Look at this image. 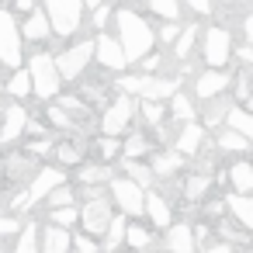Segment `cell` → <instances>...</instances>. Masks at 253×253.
<instances>
[{
	"label": "cell",
	"mask_w": 253,
	"mask_h": 253,
	"mask_svg": "<svg viewBox=\"0 0 253 253\" xmlns=\"http://www.w3.org/2000/svg\"><path fill=\"white\" fill-rule=\"evenodd\" d=\"M146 222L156 229V232H163L170 222H173V205H170V198L167 194H160V191H149L146 187Z\"/></svg>",
	"instance_id": "obj_16"
},
{
	"label": "cell",
	"mask_w": 253,
	"mask_h": 253,
	"mask_svg": "<svg viewBox=\"0 0 253 253\" xmlns=\"http://www.w3.org/2000/svg\"><path fill=\"white\" fill-rule=\"evenodd\" d=\"M149 14H156L160 21H180L184 14V0H146Z\"/></svg>",
	"instance_id": "obj_37"
},
{
	"label": "cell",
	"mask_w": 253,
	"mask_h": 253,
	"mask_svg": "<svg viewBox=\"0 0 253 253\" xmlns=\"http://www.w3.org/2000/svg\"><path fill=\"white\" fill-rule=\"evenodd\" d=\"M108 191H111V201H115L118 211H125L128 218H142V211H146V187H139L125 173H111Z\"/></svg>",
	"instance_id": "obj_6"
},
{
	"label": "cell",
	"mask_w": 253,
	"mask_h": 253,
	"mask_svg": "<svg viewBox=\"0 0 253 253\" xmlns=\"http://www.w3.org/2000/svg\"><path fill=\"white\" fill-rule=\"evenodd\" d=\"M115 90H125V94L139 97V90H142V73H139V77H128V73L122 70V73H118V80H115Z\"/></svg>",
	"instance_id": "obj_45"
},
{
	"label": "cell",
	"mask_w": 253,
	"mask_h": 253,
	"mask_svg": "<svg viewBox=\"0 0 253 253\" xmlns=\"http://www.w3.org/2000/svg\"><path fill=\"white\" fill-rule=\"evenodd\" d=\"M0 66L4 70L25 66V39L11 7H0Z\"/></svg>",
	"instance_id": "obj_5"
},
{
	"label": "cell",
	"mask_w": 253,
	"mask_h": 253,
	"mask_svg": "<svg viewBox=\"0 0 253 253\" xmlns=\"http://www.w3.org/2000/svg\"><path fill=\"white\" fill-rule=\"evenodd\" d=\"M232 56H236L243 66H253V45H243V49H236V45H232Z\"/></svg>",
	"instance_id": "obj_49"
},
{
	"label": "cell",
	"mask_w": 253,
	"mask_h": 253,
	"mask_svg": "<svg viewBox=\"0 0 253 253\" xmlns=\"http://www.w3.org/2000/svg\"><path fill=\"white\" fill-rule=\"evenodd\" d=\"M201 59L208 66H229L232 59V32L225 25H211L201 39Z\"/></svg>",
	"instance_id": "obj_8"
},
{
	"label": "cell",
	"mask_w": 253,
	"mask_h": 253,
	"mask_svg": "<svg viewBox=\"0 0 253 253\" xmlns=\"http://www.w3.org/2000/svg\"><path fill=\"white\" fill-rule=\"evenodd\" d=\"M184 7L198 18H211L215 14V0H184Z\"/></svg>",
	"instance_id": "obj_48"
},
{
	"label": "cell",
	"mask_w": 253,
	"mask_h": 253,
	"mask_svg": "<svg viewBox=\"0 0 253 253\" xmlns=\"http://www.w3.org/2000/svg\"><path fill=\"white\" fill-rule=\"evenodd\" d=\"M146 163H149L153 177H160V180H173V177H180V173L187 170V156L177 153L173 146H170V149H156V146H153V153H149Z\"/></svg>",
	"instance_id": "obj_12"
},
{
	"label": "cell",
	"mask_w": 253,
	"mask_h": 253,
	"mask_svg": "<svg viewBox=\"0 0 253 253\" xmlns=\"http://www.w3.org/2000/svg\"><path fill=\"white\" fill-rule=\"evenodd\" d=\"M39 250H42V253H66V250H73V229H63V225H56V222L42 225V232H39Z\"/></svg>",
	"instance_id": "obj_19"
},
{
	"label": "cell",
	"mask_w": 253,
	"mask_h": 253,
	"mask_svg": "<svg viewBox=\"0 0 253 253\" xmlns=\"http://www.w3.org/2000/svg\"><path fill=\"white\" fill-rule=\"evenodd\" d=\"M253 142L243 135V132H236V128H229V125H222V128H215V149L218 153H246Z\"/></svg>",
	"instance_id": "obj_28"
},
{
	"label": "cell",
	"mask_w": 253,
	"mask_h": 253,
	"mask_svg": "<svg viewBox=\"0 0 253 253\" xmlns=\"http://www.w3.org/2000/svg\"><path fill=\"white\" fill-rule=\"evenodd\" d=\"M201 104H205V111H201V125H205L208 132L222 128V125H225V111H229L232 97H229V94H218V97H208V101H201Z\"/></svg>",
	"instance_id": "obj_21"
},
{
	"label": "cell",
	"mask_w": 253,
	"mask_h": 253,
	"mask_svg": "<svg viewBox=\"0 0 253 253\" xmlns=\"http://www.w3.org/2000/svg\"><path fill=\"white\" fill-rule=\"evenodd\" d=\"M0 94H4V80H0Z\"/></svg>",
	"instance_id": "obj_55"
},
{
	"label": "cell",
	"mask_w": 253,
	"mask_h": 253,
	"mask_svg": "<svg viewBox=\"0 0 253 253\" xmlns=\"http://www.w3.org/2000/svg\"><path fill=\"white\" fill-rule=\"evenodd\" d=\"M115 173V163H104V160H84L80 170H77V184H108Z\"/></svg>",
	"instance_id": "obj_24"
},
{
	"label": "cell",
	"mask_w": 253,
	"mask_h": 253,
	"mask_svg": "<svg viewBox=\"0 0 253 253\" xmlns=\"http://www.w3.org/2000/svg\"><path fill=\"white\" fill-rule=\"evenodd\" d=\"M49 222H56V225H63V229H77V222H80V205L49 208Z\"/></svg>",
	"instance_id": "obj_41"
},
{
	"label": "cell",
	"mask_w": 253,
	"mask_h": 253,
	"mask_svg": "<svg viewBox=\"0 0 253 253\" xmlns=\"http://www.w3.org/2000/svg\"><path fill=\"white\" fill-rule=\"evenodd\" d=\"M211 191V173H201V170H191L184 173V201L187 205H201Z\"/></svg>",
	"instance_id": "obj_22"
},
{
	"label": "cell",
	"mask_w": 253,
	"mask_h": 253,
	"mask_svg": "<svg viewBox=\"0 0 253 253\" xmlns=\"http://www.w3.org/2000/svg\"><path fill=\"white\" fill-rule=\"evenodd\" d=\"M180 21H163L160 28H156V45H173V39L180 35Z\"/></svg>",
	"instance_id": "obj_44"
},
{
	"label": "cell",
	"mask_w": 253,
	"mask_h": 253,
	"mask_svg": "<svg viewBox=\"0 0 253 253\" xmlns=\"http://www.w3.org/2000/svg\"><path fill=\"white\" fill-rule=\"evenodd\" d=\"M97 4H108V0H84V7H87V11H94Z\"/></svg>",
	"instance_id": "obj_53"
},
{
	"label": "cell",
	"mask_w": 253,
	"mask_h": 253,
	"mask_svg": "<svg viewBox=\"0 0 253 253\" xmlns=\"http://www.w3.org/2000/svg\"><path fill=\"white\" fill-rule=\"evenodd\" d=\"M11 7H14L18 14H28V11L35 7V0H14V4H11Z\"/></svg>",
	"instance_id": "obj_51"
},
{
	"label": "cell",
	"mask_w": 253,
	"mask_h": 253,
	"mask_svg": "<svg viewBox=\"0 0 253 253\" xmlns=\"http://www.w3.org/2000/svg\"><path fill=\"white\" fill-rule=\"evenodd\" d=\"M73 250H80V253H97V250H101V239L90 236V232H84V229L77 225V232H73Z\"/></svg>",
	"instance_id": "obj_43"
},
{
	"label": "cell",
	"mask_w": 253,
	"mask_h": 253,
	"mask_svg": "<svg viewBox=\"0 0 253 253\" xmlns=\"http://www.w3.org/2000/svg\"><path fill=\"white\" fill-rule=\"evenodd\" d=\"M4 94H7V101H28L32 97V77L25 66L11 70V77L4 80Z\"/></svg>",
	"instance_id": "obj_27"
},
{
	"label": "cell",
	"mask_w": 253,
	"mask_h": 253,
	"mask_svg": "<svg viewBox=\"0 0 253 253\" xmlns=\"http://www.w3.org/2000/svg\"><path fill=\"white\" fill-rule=\"evenodd\" d=\"M4 108H7V104H4V101H0V115H4Z\"/></svg>",
	"instance_id": "obj_54"
},
{
	"label": "cell",
	"mask_w": 253,
	"mask_h": 253,
	"mask_svg": "<svg viewBox=\"0 0 253 253\" xmlns=\"http://www.w3.org/2000/svg\"><path fill=\"white\" fill-rule=\"evenodd\" d=\"M135 118H142V122H146V128L163 125V122L170 118V115H167V101H146V97H142V104H139Z\"/></svg>",
	"instance_id": "obj_35"
},
{
	"label": "cell",
	"mask_w": 253,
	"mask_h": 253,
	"mask_svg": "<svg viewBox=\"0 0 253 253\" xmlns=\"http://www.w3.org/2000/svg\"><path fill=\"white\" fill-rule=\"evenodd\" d=\"M173 90H180V77L142 73V90H139V97H146V101H170Z\"/></svg>",
	"instance_id": "obj_17"
},
{
	"label": "cell",
	"mask_w": 253,
	"mask_h": 253,
	"mask_svg": "<svg viewBox=\"0 0 253 253\" xmlns=\"http://www.w3.org/2000/svg\"><path fill=\"white\" fill-rule=\"evenodd\" d=\"M225 211L243 225V229H250L253 232V191L250 194H243V191H225Z\"/></svg>",
	"instance_id": "obj_20"
},
{
	"label": "cell",
	"mask_w": 253,
	"mask_h": 253,
	"mask_svg": "<svg viewBox=\"0 0 253 253\" xmlns=\"http://www.w3.org/2000/svg\"><path fill=\"white\" fill-rule=\"evenodd\" d=\"M84 139H66V142H52V156L59 167H80L87 160V149L80 146Z\"/></svg>",
	"instance_id": "obj_26"
},
{
	"label": "cell",
	"mask_w": 253,
	"mask_h": 253,
	"mask_svg": "<svg viewBox=\"0 0 253 253\" xmlns=\"http://www.w3.org/2000/svg\"><path fill=\"white\" fill-rule=\"evenodd\" d=\"M66 180V170L63 167H52V163H39V170L32 173V180H28V198H32V208L35 205H42V198L56 187V184H63Z\"/></svg>",
	"instance_id": "obj_14"
},
{
	"label": "cell",
	"mask_w": 253,
	"mask_h": 253,
	"mask_svg": "<svg viewBox=\"0 0 253 253\" xmlns=\"http://www.w3.org/2000/svg\"><path fill=\"white\" fill-rule=\"evenodd\" d=\"M229 84H232V73L225 66H208L205 73L194 77V97L198 101H208V97L229 94Z\"/></svg>",
	"instance_id": "obj_13"
},
{
	"label": "cell",
	"mask_w": 253,
	"mask_h": 253,
	"mask_svg": "<svg viewBox=\"0 0 253 253\" xmlns=\"http://www.w3.org/2000/svg\"><path fill=\"white\" fill-rule=\"evenodd\" d=\"M125 229H128V215H125V211H115L111 222H108V229H104V236H101V250H118V246H125Z\"/></svg>",
	"instance_id": "obj_30"
},
{
	"label": "cell",
	"mask_w": 253,
	"mask_h": 253,
	"mask_svg": "<svg viewBox=\"0 0 253 253\" xmlns=\"http://www.w3.org/2000/svg\"><path fill=\"white\" fill-rule=\"evenodd\" d=\"M167 115H170V122H191V118H198L194 101H191L184 90H173V94H170V108H167Z\"/></svg>",
	"instance_id": "obj_33"
},
{
	"label": "cell",
	"mask_w": 253,
	"mask_h": 253,
	"mask_svg": "<svg viewBox=\"0 0 253 253\" xmlns=\"http://www.w3.org/2000/svg\"><path fill=\"white\" fill-rule=\"evenodd\" d=\"M225 184H229L232 191L250 194V191H253V163H250V160H236V163H229V167H225Z\"/></svg>",
	"instance_id": "obj_25"
},
{
	"label": "cell",
	"mask_w": 253,
	"mask_h": 253,
	"mask_svg": "<svg viewBox=\"0 0 253 253\" xmlns=\"http://www.w3.org/2000/svg\"><path fill=\"white\" fill-rule=\"evenodd\" d=\"M94 63V39H80V42H70L59 56H56V70L66 80H80L87 73V66Z\"/></svg>",
	"instance_id": "obj_7"
},
{
	"label": "cell",
	"mask_w": 253,
	"mask_h": 253,
	"mask_svg": "<svg viewBox=\"0 0 253 253\" xmlns=\"http://www.w3.org/2000/svg\"><path fill=\"white\" fill-rule=\"evenodd\" d=\"M229 90H232V97L236 101H243L250 90H253V77H250V66H243L239 73H232V84H229Z\"/></svg>",
	"instance_id": "obj_42"
},
{
	"label": "cell",
	"mask_w": 253,
	"mask_h": 253,
	"mask_svg": "<svg viewBox=\"0 0 253 253\" xmlns=\"http://www.w3.org/2000/svg\"><path fill=\"white\" fill-rule=\"evenodd\" d=\"M118 170H125V177H132L139 187H153V170L146 160H135V156H118Z\"/></svg>",
	"instance_id": "obj_29"
},
{
	"label": "cell",
	"mask_w": 253,
	"mask_h": 253,
	"mask_svg": "<svg viewBox=\"0 0 253 253\" xmlns=\"http://www.w3.org/2000/svg\"><path fill=\"white\" fill-rule=\"evenodd\" d=\"M111 25H115V32H118L115 39L122 42V49H125L128 63H139L146 52H153V49H156V28H153L142 14H135L132 7H115Z\"/></svg>",
	"instance_id": "obj_1"
},
{
	"label": "cell",
	"mask_w": 253,
	"mask_h": 253,
	"mask_svg": "<svg viewBox=\"0 0 253 253\" xmlns=\"http://www.w3.org/2000/svg\"><path fill=\"white\" fill-rule=\"evenodd\" d=\"M239 104H243V108H246V111H253V90H250V94H246V97H243V101H239Z\"/></svg>",
	"instance_id": "obj_52"
},
{
	"label": "cell",
	"mask_w": 253,
	"mask_h": 253,
	"mask_svg": "<svg viewBox=\"0 0 253 253\" xmlns=\"http://www.w3.org/2000/svg\"><path fill=\"white\" fill-rule=\"evenodd\" d=\"M243 35H246V42H253V11L243 18Z\"/></svg>",
	"instance_id": "obj_50"
},
{
	"label": "cell",
	"mask_w": 253,
	"mask_h": 253,
	"mask_svg": "<svg viewBox=\"0 0 253 253\" xmlns=\"http://www.w3.org/2000/svg\"><path fill=\"white\" fill-rule=\"evenodd\" d=\"M25 122H28L25 101H7L4 115H0V149L21 146V139H25Z\"/></svg>",
	"instance_id": "obj_9"
},
{
	"label": "cell",
	"mask_w": 253,
	"mask_h": 253,
	"mask_svg": "<svg viewBox=\"0 0 253 253\" xmlns=\"http://www.w3.org/2000/svg\"><path fill=\"white\" fill-rule=\"evenodd\" d=\"M42 7H45V14L52 21L56 39H63V42L77 39V32L84 25V11H87L84 0H42Z\"/></svg>",
	"instance_id": "obj_4"
},
{
	"label": "cell",
	"mask_w": 253,
	"mask_h": 253,
	"mask_svg": "<svg viewBox=\"0 0 253 253\" xmlns=\"http://www.w3.org/2000/svg\"><path fill=\"white\" fill-rule=\"evenodd\" d=\"M94 63H97L101 70H108V73H122V70L128 66V56H125L122 42H118L115 35H108L104 28H101V35L94 39Z\"/></svg>",
	"instance_id": "obj_10"
},
{
	"label": "cell",
	"mask_w": 253,
	"mask_h": 253,
	"mask_svg": "<svg viewBox=\"0 0 253 253\" xmlns=\"http://www.w3.org/2000/svg\"><path fill=\"white\" fill-rule=\"evenodd\" d=\"M153 132L149 128H142V132H125V139H122V156H135V160H146L149 153H153Z\"/></svg>",
	"instance_id": "obj_23"
},
{
	"label": "cell",
	"mask_w": 253,
	"mask_h": 253,
	"mask_svg": "<svg viewBox=\"0 0 253 253\" xmlns=\"http://www.w3.org/2000/svg\"><path fill=\"white\" fill-rule=\"evenodd\" d=\"M225 125L229 128H236V132H243L250 142H253V111H246L243 104H229V111H225Z\"/></svg>",
	"instance_id": "obj_32"
},
{
	"label": "cell",
	"mask_w": 253,
	"mask_h": 253,
	"mask_svg": "<svg viewBox=\"0 0 253 253\" xmlns=\"http://www.w3.org/2000/svg\"><path fill=\"white\" fill-rule=\"evenodd\" d=\"M77 201H80V198H77V187H73V184H66V180H63V184H56V187H52V191H49V194L42 198V205H45V208L77 205Z\"/></svg>",
	"instance_id": "obj_38"
},
{
	"label": "cell",
	"mask_w": 253,
	"mask_h": 253,
	"mask_svg": "<svg viewBox=\"0 0 253 253\" xmlns=\"http://www.w3.org/2000/svg\"><path fill=\"white\" fill-rule=\"evenodd\" d=\"M125 246H132V250H149V246H156L153 225H142V222H128V229H125Z\"/></svg>",
	"instance_id": "obj_34"
},
{
	"label": "cell",
	"mask_w": 253,
	"mask_h": 253,
	"mask_svg": "<svg viewBox=\"0 0 253 253\" xmlns=\"http://www.w3.org/2000/svg\"><path fill=\"white\" fill-rule=\"evenodd\" d=\"M18 229H21V222L14 211H0V239H14Z\"/></svg>",
	"instance_id": "obj_46"
},
{
	"label": "cell",
	"mask_w": 253,
	"mask_h": 253,
	"mask_svg": "<svg viewBox=\"0 0 253 253\" xmlns=\"http://www.w3.org/2000/svg\"><path fill=\"white\" fill-rule=\"evenodd\" d=\"M94 149H97V160L115 163L122 156V135H104L101 132V139H94Z\"/></svg>",
	"instance_id": "obj_40"
},
{
	"label": "cell",
	"mask_w": 253,
	"mask_h": 253,
	"mask_svg": "<svg viewBox=\"0 0 253 253\" xmlns=\"http://www.w3.org/2000/svg\"><path fill=\"white\" fill-rule=\"evenodd\" d=\"M111 14H115V7H111V4H97V7L90 11V25H94V28L101 32V28H108Z\"/></svg>",
	"instance_id": "obj_47"
},
{
	"label": "cell",
	"mask_w": 253,
	"mask_h": 253,
	"mask_svg": "<svg viewBox=\"0 0 253 253\" xmlns=\"http://www.w3.org/2000/svg\"><path fill=\"white\" fill-rule=\"evenodd\" d=\"M198 32H201L198 25H184V28H180V35H177V39H173V45H170L177 63H184V59L191 56V49H194V42H198Z\"/></svg>",
	"instance_id": "obj_36"
},
{
	"label": "cell",
	"mask_w": 253,
	"mask_h": 253,
	"mask_svg": "<svg viewBox=\"0 0 253 253\" xmlns=\"http://www.w3.org/2000/svg\"><path fill=\"white\" fill-rule=\"evenodd\" d=\"M25 70H28V77H32V97H39V101H52L59 90H63V77H59V70H56V56L52 52H32V56H25Z\"/></svg>",
	"instance_id": "obj_2"
},
{
	"label": "cell",
	"mask_w": 253,
	"mask_h": 253,
	"mask_svg": "<svg viewBox=\"0 0 253 253\" xmlns=\"http://www.w3.org/2000/svg\"><path fill=\"white\" fill-rule=\"evenodd\" d=\"M45 122H49V128H63V132H77V128H80V122H77L66 108H59L56 101H52V108L45 111Z\"/></svg>",
	"instance_id": "obj_39"
},
{
	"label": "cell",
	"mask_w": 253,
	"mask_h": 253,
	"mask_svg": "<svg viewBox=\"0 0 253 253\" xmlns=\"http://www.w3.org/2000/svg\"><path fill=\"white\" fill-rule=\"evenodd\" d=\"M39 232H42V222H39V218L21 222V229H18V236H14V250H18V253H35V250H39Z\"/></svg>",
	"instance_id": "obj_31"
},
{
	"label": "cell",
	"mask_w": 253,
	"mask_h": 253,
	"mask_svg": "<svg viewBox=\"0 0 253 253\" xmlns=\"http://www.w3.org/2000/svg\"><path fill=\"white\" fill-rule=\"evenodd\" d=\"M205 142H208V128H205L198 118L177 122V135H173V149H177V153H184V156L191 160V156H198V153L205 149Z\"/></svg>",
	"instance_id": "obj_11"
},
{
	"label": "cell",
	"mask_w": 253,
	"mask_h": 253,
	"mask_svg": "<svg viewBox=\"0 0 253 253\" xmlns=\"http://www.w3.org/2000/svg\"><path fill=\"white\" fill-rule=\"evenodd\" d=\"M21 39H25L28 45H42V42L52 39V21H49V14H45L42 4H35V7L25 14V21H21Z\"/></svg>",
	"instance_id": "obj_15"
},
{
	"label": "cell",
	"mask_w": 253,
	"mask_h": 253,
	"mask_svg": "<svg viewBox=\"0 0 253 253\" xmlns=\"http://www.w3.org/2000/svg\"><path fill=\"white\" fill-rule=\"evenodd\" d=\"M135 111H139L135 97L125 94V90H115L111 101L104 104L101 118H97V128H101L104 135H125V132L132 128V122H135Z\"/></svg>",
	"instance_id": "obj_3"
},
{
	"label": "cell",
	"mask_w": 253,
	"mask_h": 253,
	"mask_svg": "<svg viewBox=\"0 0 253 253\" xmlns=\"http://www.w3.org/2000/svg\"><path fill=\"white\" fill-rule=\"evenodd\" d=\"M163 246L173 250V253H194L198 250V239H194V225L191 222H170L163 229Z\"/></svg>",
	"instance_id": "obj_18"
}]
</instances>
